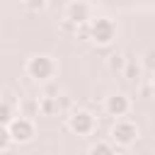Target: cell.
Instances as JSON below:
<instances>
[{
  "label": "cell",
  "mask_w": 155,
  "mask_h": 155,
  "mask_svg": "<svg viewBox=\"0 0 155 155\" xmlns=\"http://www.w3.org/2000/svg\"><path fill=\"white\" fill-rule=\"evenodd\" d=\"M136 138H138V126H136L133 121H116V124H114V128H111V140H114L116 145L128 148V145L136 143Z\"/></svg>",
  "instance_id": "277c9868"
},
{
  "label": "cell",
  "mask_w": 155,
  "mask_h": 155,
  "mask_svg": "<svg viewBox=\"0 0 155 155\" xmlns=\"http://www.w3.org/2000/svg\"><path fill=\"white\" fill-rule=\"evenodd\" d=\"M126 63H128V61H124L121 53H111V56H109V68H111V70H121V73H124Z\"/></svg>",
  "instance_id": "7c38bea8"
},
{
  "label": "cell",
  "mask_w": 155,
  "mask_h": 155,
  "mask_svg": "<svg viewBox=\"0 0 155 155\" xmlns=\"http://www.w3.org/2000/svg\"><path fill=\"white\" fill-rule=\"evenodd\" d=\"M61 107H58V97H41L39 99V111L41 114H46V116H51V114H56Z\"/></svg>",
  "instance_id": "ba28073f"
},
{
  "label": "cell",
  "mask_w": 155,
  "mask_h": 155,
  "mask_svg": "<svg viewBox=\"0 0 155 155\" xmlns=\"http://www.w3.org/2000/svg\"><path fill=\"white\" fill-rule=\"evenodd\" d=\"M153 92H155V78H153Z\"/></svg>",
  "instance_id": "2e32d148"
},
{
  "label": "cell",
  "mask_w": 155,
  "mask_h": 155,
  "mask_svg": "<svg viewBox=\"0 0 155 155\" xmlns=\"http://www.w3.org/2000/svg\"><path fill=\"white\" fill-rule=\"evenodd\" d=\"M24 5H27V10H31V12H41V10L48 5V0H24Z\"/></svg>",
  "instance_id": "9a60e30c"
},
{
  "label": "cell",
  "mask_w": 155,
  "mask_h": 155,
  "mask_svg": "<svg viewBox=\"0 0 155 155\" xmlns=\"http://www.w3.org/2000/svg\"><path fill=\"white\" fill-rule=\"evenodd\" d=\"M104 107H107L109 116H126L128 109H131V102H128L126 94H109L107 102H104Z\"/></svg>",
  "instance_id": "52a82bcc"
},
{
  "label": "cell",
  "mask_w": 155,
  "mask_h": 155,
  "mask_svg": "<svg viewBox=\"0 0 155 155\" xmlns=\"http://www.w3.org/2000/svg\"><path fill=\"white\" fill-rule=\"evenodd\" d=\"M7 128H10V136H12V143H29L34 138V133H36L34 121L27 119V116H17Z\"/></svg>",
  "instance_id": "5b68a950"
},
{
  "label": "cell",
  "mask_w": 155,
  "mask_h": 155,
  "mask_svg": "<svg viewBox=\"0 0 155 155\" xmlns=\"http://www.w3.org/2000/svg\"><path fill=\"white\" fill-rule=\"evenodd\" d=\"M27 75L36 82H48L53 75H56V61L51 56H44V53H36L27 61Z\"/></svg>",
  "instance_id": "6da1fadb"
},
{
  "label": "cell",
  "mask_w": 155,
  "mask_h": 155,
  "mask_svg": "<svg viewBox=\"0 0 155 155\" xmlns=\"http://www.w3.org/2000/svg\"><path fill=\"white\" fill-rule=\"evenodd\" d=\"M87 155H116V153H114V145H111V143L97 140V143H92V145H90Z\"/></svg>",
  "instance_id": "30bf717a"
},
{
  "label": "cell",
  "mask_w": 155,
  "mask_h": 155,
  "mask_svg": "<svg viewBox=\"0 0 155 155\" xmlns=\"http://www.w3.org/2000/svg\"><path fill=\"white\" fill-rule=\"evenodd\" d=\"M12 145V136H10V128L7 126H0V150H7Z\"/></svg>",
  "instance_id": "4fadbf2b"
},
{
  "label": "cell",
  "mask_w": 155,
  "mask_h": 155,
  "mask_svg": "<svg viewBox=\"0 0 155 155\" xmlns=\"http://www.w3.org/2000/svg\"><path fill=\"white\" fill-rule=\"evenodd\" d=\"M116 36V24L109 17H97L90 22V41H94L97 46H109Z\"/></svg>",
  "instance_id": "7a4b0ae2"
},
{
  "label": "cell",
  "mask_w": 155,
  "mask_h": 155,
  "mask_svg": "<svg viewBox=\"0 0 155 155\" xmlns=\"http://www.w3.org/2000/svg\"><path fill=\"white\" fill-rule=\"evenodd\" d=\"M68 128L75 133V136H87L94 131V116L87 111V109H75L70 111L68 116Z\"/></svg>",
  "instance_id": "3957f363"
},
{
  "label": "cell",
  "mask_w": 155,
  "mask_h": 155,
  "mask_svg": "<svg viewBox=\"0 0 155 155\" xmlns=\"http://www.w3.org/2000/svg\"><path fill=\"white\" fill-rule=\"evenodd\" d=\"M140 73H143V63H136V61H128L124 68V78H128V80H138Z\"/></svg>",
  "instance_id": "8fae6325"
},
{
  "label": "cell",
  "mask_w": 155,
  "mask_h": 155,
  "mask_svg": "<svg viewBox=\"0 0 155 155\" xmlns=\"http://www.w3.org/2000/svg\"><path fill=\"white\" fill-rule=\"evenodd\" d=\"M22 2H24V0H22Z\"/></svg>",
  "instance_id": "e0dca14e"
},
{
  "label": "cell",
  "mask_w": 155,
  "mask_h": 155,
  "mask_svg": "<svg viewBox=\"0 0 155 155\" xmlns=\"http://www.w3.org/2000/svg\"><path fill=\"white\" fill-rule=\"evenodd\" d=\"M15 119H17V116H15L12 104H10V102H0V126H10Z\"/></svg>",
  "instance_id": "9c48e42d"
},
{
  "label": "cell",
  "mask_w": 155,
  "mask_h": 155,
  "mask_svg": "<svg viewBox=\"0 0 155 155\" xmlns=\"http://www.w3.org/2000/svg\"><path fill=\"white\" fill-rule=\"evenodd\" d=\"M143 70H148V73L155 75V51H148V53H145V58H143Z\"/></svg>",
  "instance_id": "5bb4252c"
},
{
  "label": "cell",
  "mask_w": 155,
  "mask_h": 155,
  "mask_svg": "<svg viewBox=\"0 0 155 155\" xmlns=\"http://www.w3.org/2000/svg\"><path fill=\"white\" fill-rule=\"evenodd\" d=\"M65 22L73 24L75 29L82 27V24H87V22H90V5L82 2V0L68 2V7H65Z\"/></svg>",
  "instance_id": "8992f818"
}]
</instances>
